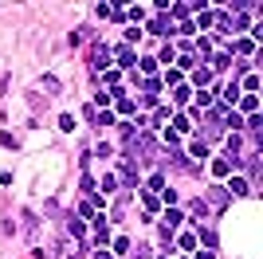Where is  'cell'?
<instances>
[{
	"instance_id": "6da1fadb",
	"label": "cell",
	"mask_w": 263,
	"mask_h": 259,
	"mask_svg": "<svg viewBox=\"0 0 263 259\" xmlns=\"http://www.w3.org/2000/svg\"><path fill=\"white\" fill-rule=\"evenodd\" d=\"M228 169H240V150H244V138L240 134H228Z\"/></svg>"
},
{
	"instance_id": "7a4b0ae2",
	"label": "cell",
	"mask_w": 263,
	"mask_h": 259,
	"mask_svg": "<svg viewBox=\"0 0 263 259\" xmlns=\"http://www.w3.org/2000/svg\"><path fill=\"white\" fill-rule=\"evenodd\" d=\"M91 63H95L99 71H110V48H106V44H95V48H91Z\"/></svg>"
},
{
	"instance_id": "3957f363",
	"label": "cell",
	"mask_w": 263,
	"mask_h": 259,
	"mask_svg": "<svg viewBox=\"0 0 263 259\" xmlns=\"http://www.w3.org/2000/svg\"><path fill=\"white\" fill-rule=\"evenodd\" d=\"M114 181H122L126 189H134L138 185V165L134 161H122V177H114Z\"/></svg>"
},
{
	"instance_id": "277c9868",
	"label": "cell",
	"mask_w": 263,
	"mask_h": 259,
	"mask_svg": "<svg viewBox=\"0 0 263 259\" xmlns=\"http://www.w3.org/2000/svg\"><path fill=\"white\" fill-rule=\"evenodd\" d=\"M228 201H232L228 189H212L209 197H205V205H209V208H228Z\"/></svg>"
},
{
	"instance_id": "5b68a950",
	"label": "cell",
	"mask_w": 263,
	"mask_h": 259,
	"mask_svg": "<svg viewBox=\"0 0 263 259\" xmlns=\"http://www.w3.org/2000/svg\"><path fill=\"white\" fill-rule=\"evenodd\" d=\"M150 32H158V36L173 32V16H165V12H161V16H154V20H150Z\"/></svg>"
},
{
	"instance_id": "8992f818",
	"label": "cell",
	"mask_w": 263,
	"mask_h": 259,
	"mask_svg": "<svg viewBox=\"0 0 263 259\" xmlns=\"http://www.w3.org/2000/svg\"><path fill=\"white\" fill-rule=\"evenodd\" d=\"M67 236H71V240H87V224H83V220H71V224H67Z\"/></svg>"
},
{
	"instance_id": "52a82bcc",
	"label": "cell",
	"mask_w": 263,
	"mask_h": 259,
	"mask_svg": "<svg viewBox=\"0 0 263 259\" xmlns=\"http://www.w3.org/2000/svg\"><path fill=\"white\" fill-rule=\"evenodd\" d=\"M240 114H260V99H256V95L240 99Z\"/></svg>"
},
{
	"instance_id": "ba28073f",
	"label": "cell",
	"mask_w": 263,
	"mask_h": 259,
	"mask_svg": "<svg viewBox=\"0 0 263 259\" xmlns=\"http://www.w3.org/2000/svg\"><path fill=\"white\" fill-rule=\"evenodd\" d=\"M161 189H165V177H161V173H150V181H146V193H154V197H158Z\"/></svg>"
},
{
	"instance_id": "9c48e42d",
	"label": "cell",
	"mask_w": 263,
	"mask_h": 259,
	"mask_svg": "<svg viewBox=\"0 0 263 259\" xmlns=\"http://www.w3.org/2000/svg\"><path fill=\"white\" fill-rule=\"evenodd\" d=\"M142 201H146V212H150V216H158V212H161V201L154 197V193H142Z\"/></svg>"
},
{
	"instance_id": "30bf717a",
	"label": "cell",
	"mask_w": 263,
	"mask_h": 259,
	"mask_svg": "<svg viewBox=\"0 0 263 259\" xmlns=\"http://www.w3.org/2000/svg\"><path fill=\"white\" fill-rule=\"evenodd\" d=\"M228 197H248V181H244V177H236V181H232V189H228Z\"/></svg>"
},
{
	"instance_id": "8fae6325",
	"label": "cell",
	"mask_w": 263,
	"mask_h": 259,
	"mask_svg": "<svg viewBox=\"0 0 263 259\" xmlns=\"http://www.w3.org/2000/svg\"><path fill=\"white\" fill-rule=\"evenodd\" d=\"M193 83H197V87H209V83H212V71H209V67L193 71Z\"/></svg>"
},
{
	"instance_id": "7c38bea8",
	"label": "cell",
	"mask_w": 263,
	"mask_h": 259,
	"mask_svg": "<svg viewBox=\"0 0 263 259\" xmlns=\"http://www.w3.org/2000/svg\"><path fill=\"white\" fill-rule=\"evenodd\" d=\"M220 122H224V126H232V134H236V130H240V126H244V114H240V110H236V114H228V118H220Z\"/></svg>"
},
{
	"instance_id": "4fadbf2b",
	"label": "cell",
	"mask_w": 263,
	"mask_h": 259,
	"mask_svg": "<svg viewBox=\"0 0 263 259\" xmlns=\"http://www.w3.org/2000/svg\"><path fill=\"white\" fill-rule=\"evenodd\" d=\"M212 173H216V177H228L232 169H228V161H224V157H212Z\"/></svg>"
},
{
	"instance_id": "5bb4252c",
	"label": "cell",
	"mask_w": 263,
	"mask_h": 259,
	"mask_svg": "<svg viewBox=\"0 0 263 259\" xmlns=\"http://www.w3.org/2000/svg\"><path fill=\"white\" fill-rule=\"evenodd\" d=\"M181 216H185L181 208H169V212H165V228H177V224H181Z\"/></svg>"
},
{
	"instance_id": "9a60e30c",
	"label": "cell",
	"mask_w": 263,
	"mask_h": 259,
	"mask_svg": "<svg viewBox=\"0 0 263 259\" xmlns=\"http://www.w3.org/2000/svg\"><path fill=\"white\" fill-rule=\"evenodd\" d=\"M118 67H134V52L130 48H118Z\"/></svg>"
},
{
	"instance_id": "2e32d148",
	"label": "cell",
	"mask_w": 263,
	"mask_h": 259,
	"mask_svg": "<svg viewBox=\"0 0 263 259\" xmlns=\"http://www.w3.org/2000/svg\"><path fill=\"white\" fill-rule=\"evenodd\" d=\"M173 134H189V118H185V114L173 118Z\"/></svg>"
},
{
	"instance_id": "e0dca14e",
	"label": "cell",
	"mask_w": 263,
	"mask_h": 259,
	"mask_svg": "<svg viewBox=\"0 0 263 259\" xmlns=\"http://www.w3.org/2000/svg\"><path fill=\"white\" fill-rule=\"evenodd\" d=\"M189 99H193V87H189V83H185V87H177V106H185Z\"/></svg>"
},
{
	"instance_id": "ac0fdd59",
	"label": "cell",
	"mask_w": 263,
	"mask_h": 259,
	"mask_svg": "<svg viewBox=\"0 0 263 259\" xmlns=\"http://www.w3.org/2000/svg\"><path fill=\"white\" fill-rule=\"evenodd\" d=\"M161 138H165V146H169V150H177V146H181V134H173V130H165Z\"/></svg>"
},
{
	"instance_id": "d6986e66",
	"label": "cell",
	"mask_w": 263,
	"mask_h": 259,
	"mask_svg": "<svg viewBox=\"0 0 263 259\" xmlns=\"http://www.w3.org/2000/svg\"><path fill=\"white\" fill-rule=\"evenodd\" d=\"M126 252H130V240L118 236V240H114V256H126Z\"/></svg>"
},
{
	"instance_id": "ffe728a7",
	"label": "cell",
	"mask_w": 263,
	"mask_h": 259,
	"mask_svg": "<svg viewBox=\"0 0 263 259\" xmlns=\"http://www.w3.org/2000/svg\"><path fill=\"white\" fill-rule=\"evenodd\" d=\"M232 48H236V52H240V55H248V52H256V44H252V40H236V44H232Z\"/></svg>"
},
{
	"instance_id": "44dd1931",
	"label": "cell",
	"mask_w": 263,
	"mask_h": 259,
	"mask_svg": "<svg viewBox=\"0 0 263 259\" xmlns=\"http://www.w3.org/2000/svg\"><path fill=\"white\" fill-rule=\"evenodd\" d=\"M212 67H216V71H224V67H228V52H216V55H212Z\"/></svg>"
},
{
	"instance_id": "7402d4cb",
	"label": "cell",
	"mask_w": 263,
	"mask_h": 259,
	"mask_svg": "<svg viewBox=\"0 0 263 259\" xmlns=\"http://www.w3.org/2000/svg\"><path fill=\"white\" fill-rule=\"evenodd\" d=\"M244 87H248V95H256V87H260V75H244Z\"/></svg>"
},
{
	"instance_id": "603a6c76",
	"label": "cell",
	"mask_w": 263,
	"mask_h": 259,
	"mask_svg": "<svg viewBox=\"0 0 263 259\" xmlns=\"http://www.w3.org/2000/svg\"><path fill=\"white\" fill-rule=\"evenodd\" d=\"M134 110H138V106L130 103V99H118V114H134Z\"/></svg>"
},
{
	"instance_id": "cb8c5ba5",
	"label": "cell",
	"mask_w": 263,
	"mask_h": 259,
	"mask_svg": "<svg viewBox=\"0 0 263 259\" xmlns=\"http://www.w3.org/2000/svg\"><path fill=\"white\" fill-rule=\"evenodd\" d=\"M193 216H209V205H205V197H201V201H193Z\"/></svg>"
},
{
	"instance_id": "d4e9b609",
	"label": "cell",
	"mask_w": 263,
	"mask_h": 259,
	"mask_svg": "<svg viewBox=\"0 0 263 259\" xmlns=\"http://www.w3.org/2000/svg\"><path fill=\"white\" fill-rule=\"evenodd\" d=\"M83 40H87V28H75V32H71V40H67V44H83Z\"/></svg>"
},
{
	"instance_id": "484cf974",
	"label": "cell",
	"mask_w": 263,
	"mask_h": 259,
	"mask_svg": "<svg viewBox=\"0 0 263 259\" xmlns=\"http://www.w3.org/2000/svg\"><path fill=\"white\" fill-rule=\"evenodd\" d=\"M161 205H177V193L173 189H161Z\"/></svg>"
},
{
	"instance_id": "4316f807",
	"label": "cell",
	"mask_w": 263,
	"mask_h": 259,
	"mask_svg": "<svg viewBox=\"0 0 263 259\" xmlns=\"http://www.w3.org/2000/svg\"><path fill=\"white\" fill-rule=\"evenodd\" d=\"M193 63H197V55H193V52H185V55H181V71H189Z\"/></svg>"
},
{
	"instance_id": "83f0119b",
	"label": "cell",
	"mask_w": 263,
	"mask_h": 259,
	"mask_svg": "<svg viewBox=\"0 0 263 259\" xmlns=\"http://www.w3.org/2000/svg\"><path fill=\"white\" fill-rule=\"evenodd\" d=\"M103 79L110 83V87H118V79H122V71H103Z\"/></svg>"
},
{
	"instance_id": "f1b7e54d",
	"label": "cell",
	"mask_w": 263,
	"mask_h": 259,
	"mask_svg": "<svg viewBox=\"0 0 263 259\" xmlns=\"http://www.w3.org/2000/svg\"><path fill=\"white\" fill-rule=\"evenodd\" d=\"M209 154V142H193V157H205Z\"/></svg>"
},
{
	"instance_id": "f546056e",
	"label": "cell",
	"mask_w": 263,
	"mask_h": 259,
	"mask_svg": "<svg viewBox=\"0 0 263 259\" xmlns=\"http://www.w3.org/2000/svg\"><path fill=\"white\" fill-rule=\"evenodd\" d=\"M95 122H99V126H110V122H114V114H110V110H103V114H95Z\"/></svg>"
},
{
	"instance_id": "4dcf8cb0",
	"label": "cell",
	"mask_w": 263,
	"mask_h": 259,
	"mask_svg": "<svg viewBox=\"0 0 263 259\" xmlns=\"http://www.w3.org/2000/svg\"><path fill=\"white\" fill-rule=\"evenodd\" d=\"M201 244L205 248H216V232H201Z\"/></svg>"
},
{
	"instance_id": "1f68e13d",
	"label": "cell",
	"mask_w": 263,
	"mask_h": 259,
	"mask_svg": "<svg viewBox=\"0 0 263 259\" xmlns=\"http://www.w3.org/2000/svg\"><path fill=\"white\" fill-rule=\"evenodd\" d=\"M44 91H52V95L59 91V79H55V75H48V79H44Z\"/></svg>"
},
{
	"instance_id": "d6a6232c",
	"label": "cell",
	"mask_w": 263,
	"mask_h": 259,
	"mask_svg": "<svg viewBox=\"0 0 263 259\" xmlns=\"http://www.w3.org/2000/svg\"><path fill=\"white\" fill-rule=\"evenodd\" d=\"M95 259H118V256H110V252H95Z\"/></svg>"
}]
</instances>
